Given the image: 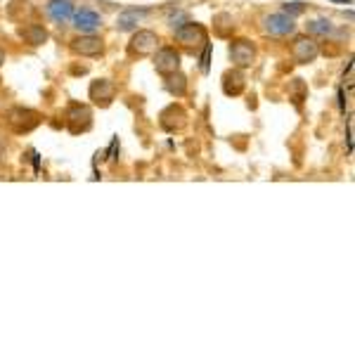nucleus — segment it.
Masks as SVG:
<instances>
[{"instance_id": "f257e3e1", "label": "nucleus", "mask_w": 355, "mask_h": 355, "mask_svg": "<svg viewBox=\"0 0 355 355\" xmlns=\"http://www.w3.org/2000/svg\"><path fill=\"white\" fill-rule=\"evenodd\" d=\"M176 41L183 45L185 50H190V53H199L201 48L208 45V33L204 26L197 24V21H185V24H180L176 29Z\"/></svg>"}, {"instance_id": "f03ea898", "label": "nucleus", "mask_w": 355, "mask_h": 355, "mask_svg": "<svg viewBox=\"0 0 355 355\" xmlns=\"http://www.w3.org/2000/svg\"><path fill=\"white\" fill-rule=\"evenodd\" d=\"M5 121L8 126L12 128L15 133L24 135V133H31L41 126V114L36 109H29V107H12V109L5 114Z\"/></svg>"}, {"instance_id": "7ed1b4c3", "label": "nucleus", "mask_w": 355, "mask_h": 355, "mask_svg": "<svg viewBox=\"0 0 355 355\" xmlns=\"http://www.w3.org/2000/svg\"><path fill=\"white\" fill-rule=\"evenodd\" d=\"M64 121H66V128H69V133H74V135L88 133L90 128H93V109H90L88 104L71 102L69 107H66Z\"/></svg>"}, {"instance_id": "20e7f679", "label": "nucleus", "mask_w": 355, "mask_h": 355, "mask_svg": "<svg viewBox=\"0 0 355 355\" xmlns=\"http://www.w3.org/2000/svg\"><path fill=\"white\" fill-rule=\"evenodd\" d=\"M161 45V38L159 33L149 31V29H143V31H135V36L131 38L128 43V53L133 57H147V55H154Z\"/></svg>"}, {"instance_id": "39448f33", "label": "nucleus", "mask_w": 355, "mask_h": 355, "mask_svg": "<svg viewBox=\"0 0 355 355\" xmlns=\"http://www.w3.org/2000/svg\"><path fill=\"white\" fill-rule=\"evenodd\" d=\"M69 48L78 57H100L104 53V41L95 33H81L71 41Z\"/></svg>"}, {"instance_id": "423d86ee", "label": "nucleus", "mask_w": 355, "mask_h": 355, "mask_svg": "<svg viewBox=\"0 0 355 355\" xmlns=\"http://www.w3.org/2000/svg\"><path fill=\"white\" fill-rule=\"evenodd\" d=\"M263 31L268 36H275V38H286L296 31V24H294V17L284 15V12H275V15H268L263 17Z\"/></svg>"}, {"instance_id": "0eeeda50", "label": "nucleus", "mask_w": 355, "mask_h": 355, "mask_svg": "<svg viewBox=\"0 0 355 355\" xmlns=\"http://www.w3.org/2000/svg\"><path fill=\"white\" fill-rule=\"evenodd\" d=\"M230 62L237 69H249L256 62V45L246 38H237V41L230 43Z\"/></svg>"}, {"instance_id": "6e6552de", "label": "nucleus", "mask_w": 355, "mask_h": 355, "mask_svg": "<svg viewBox=\"0 0 355 355\" xmlns=\"http://www.w3.org/2000/svg\"><path fill=\"white\" fill-rule=\"evenodd\" d=\"M291 57H294L298 64H311L320 57V43L315 41L313 36H298L294 43H291Z\"/></svg>"}, {"instance_id": "1a4fd4ad", "label": "nucleus", "mask_w": 355, "mask_h": 355, "mask_svg": "<svg viewBox=\"0 0 355 355\" xmlns=\"http://www.w3.org/2000/svg\"><path fill=\"white\" fill-rule=\"evenodd\" d=\"M159 123H161L163 131L178 133L188 126V111H185L180 104H168L166 109L159 114Z\"/></svg>"}, {"instance_id": "9d476101", "label": "nucleus", "mask_w": 355, "mask_h": 355, "mask_svg": "<svg viewBox=\"0 0 355 355\" xmlns=\"http://www.w3.org/2000/svg\"><path fill=\"white\" fill-rule=\"evenodd\" d=\"M88 95L98 107H109L116 98V83L109 81V78H100V81H93L88 88Z\"/></svg>"}, {"instance_id": "9b49d317", "label": "nucleus", "mask_w": 355, "mask_h": 355, "mask_svg": "<svg viewBox=\"0 0 355 355\" xmlns=\"http://www.w3.org/2000/svg\"><path fill=\"white\" fill-rule=\"evenodd\" d=\"M154 69L161 76L180 71V53L176 48H159L154 53Z\"/></svg>"}, {"instance_id": "f8f14e48", "label": "nucleus", "mask_w": 355, "mask_h": 355, "mask_svg": "<svg viewBox=\"0 0 355 355\" xmlns=\"http://www.w3.org/2000/svg\"><path fill=\"white\" fill-rule=\"evenodd\" d=\"M71 19H74V26L81 33H95V31L100 29V26H102V17L95 12V10H90V8L74 10Z\"/></svg>"}, {"instance_id": "ddd939ff", "label": "nucleus", "mask_w": 355, "mask_h": 355, "mask_svg": "<svg viewBox=\"0 0 355 355\" xmlns=\"http://www.w3.org/2000/svg\"><path fill=\"white\" fill-rule=\"evenodd\" d=\"M147 17H149L147 8H128V10H123V12L118 15L116 29L118 31H133V29H138V24H143Z\"/></svg>"}, {"instance_id": "4468645a", "label": "nucleus", "mask_w": 355, "mask_h": 355, "mask_svg": "<svg viewBox=\"0 0 355 355\" xmlns=\"http://www.w3.org/2000/svg\"><path fill=\"white\" fill-rule=\"evenodd\" d=\"M45 12H48V17L55 24H66L71 19V15H74V5L69 0H50Z\"/></svg>"}, {"instance_id": "2eb2a0df", "label": "nucleus", "mask_w": 355, "mask_h": 355, "mask_svg": "<svg viewBox=\"0 0 355 355\" xmlns=\"http://www.w3.org/2000/svg\"><path fill=\"white\" fill-rule=\"evenodd\" d=\"M19 38L24 43H29L31 48H38V45L48 43L50 33H48V29H45L43 24H24L19 29Z\"/></svg>"}, {"instance_id": "dca6fc26", "label": "nucleus", "mask_w": 355, "mask_h": 355, "mask_svg": "<svg viewBox=\"0 0 355 355\" xmlns=\"http://www.w3.org/2000/svg\"><path fill=\"white\" fill-rule=\"evenodd\" d=\"M246 88V78L244 74H242V69H235L233 71H225L223 74V93L225 95H233V98H237V95H242Z\"/></svg>"}, {"instance_id": "f3484780", "label": "nucleus", "mask_w": 355, "mask_h": 355, "mask_svg": "<svg viewBox=\"0 0 355 355\" xmlns=\"http://www.w3.org/2000/svg\"><path fill=\"white\" fill-rule=\"evenodd\" d=\"M166 90L173 98H183L188 93V78L180 74V71H173V74L166 76Z\"/></svg>"}, {"instance_id": "a211bd4d", "label": "nucleus", "mask_w": 355, "mask_h": 355, "mask_svg": "<svg viewBox=\"0 0 355 355\" xmlns=\"http://www.w3.org/2000/svg\"><path fill=\"white\" fill-rule=\"evenodd\" d=\"M308 36H313V38H327V36H331L334 33V24H331L329 19H313V21H308Z\"/></svg>"}, {"instance_id": "6ab92c4d", "label": "nucleus", "mask_w": 355, "mask_h": 355, "mask_svg": "<svg viewBox=\"0 0 355 355\" xmlns=\"http://www.w3.org/2000/svg\"><path fill=\"white\" fill-rule=\"evenodd\" d=\"M282 12L289 17H298L306 12V3H286V5H282Z\"/></svg>"}, {"instance_id": "aec40b11", "label": "nucleus", "mask_w": 355, "mask_h": 355, "mask_svg": "<svg viewBox=\"0 0 355 355\" xmlns=\"http://www.w3.org/2000/svg\"><path fill=\"white\" fill-rule=\"evenodd\" d=\"M3 62H5V50L0 48V66H3Z\"/></svg>"}]
</instances>
